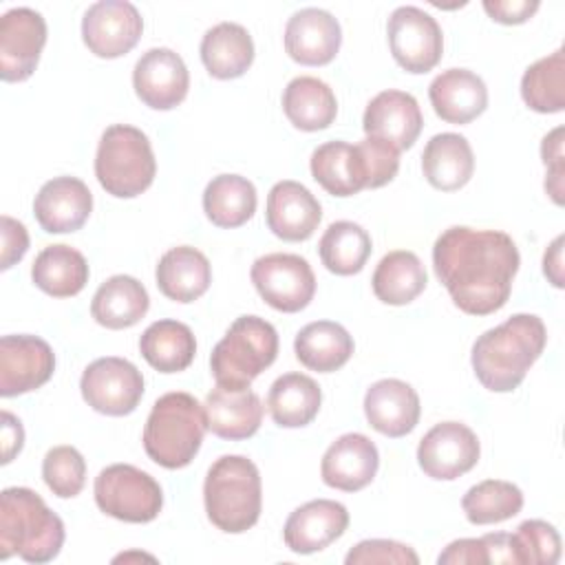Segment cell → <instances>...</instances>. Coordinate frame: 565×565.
<instances>
[{"instance_id": "6da1fadb", "label": "cell", "mask_w": 565, "mask_h": 565, "mask_svg": "<svg viewBox=\"0 0 565 565\" xmlns=\"http://www.w3.org/2000/svg\"><path fill=\"white\" fill-rule=\"evenodd\" d=\"M521 256L499 230L452 225L433 245V267L452 302L468 316L499 311L512 291Z\"/></svg>"}, {"instance_id": "7a4b0ae2", "label": "cell", "mask_w": 565, "mask_h": 565, "mask_svg": "<svg viewBox=\"0 0 565 565\" xmlns=\"http://www.w3.org/2000/svg\"><path fill=\"white\" fill-rule=\"evenodd\" d=\"M547 342L545 324L534 313H514L494 329L483 331L472 344V369L483 388L514 391L541 358Z\"/></svg>"}, {"instance_id": "3957f363", "label": "cell", "mask_w": 565, "mask_h": 565, "mask_svg": "<svg viewBox=\"0 0 565 565\" xmlns=\"http://www.w3.org/2000/svg\"><path fill=\"white\" fill-rule=\"evenodd\" d=\"M62 519L29 488L0 494V558L18 554L26 563H49L64 545Z\"/></svg>"}, {"instance_id": "277c9868", "label": "cell", "mask_w": 565, "mask_h": 565, "mask_svg": "<svg viewBox=\"0 0 565 565\" xmlns=\"http://www.w3.org/2000/svg\"><path fill=\"white\" fill-rule=\"evenodd\" d=\"M207 519L221 532L241 534L256 525L263 508V486L256 463L243 455L218 457L203 483Z\"/></svg>"}, {"instance_id": "5b68a950", "label": "cell", "mask_w": 565, "mask_h": 565, "mask_svg": "<svg viewBox=\"0 0 565 565\" xmlns=\"http://www.w3.org/2000/svg\"><path fill=\"white\" fill-rule=\"evenodd\" d=\"M205 430L203 404L190 393L172 391L152 404L143 426V450L161 468H185L196 457Z\"/></svg>"}, {"instance_id": "8992f818", "label": "cell", "mask_w": 565, "mask_h": 565, "mask_svg": "<svg viewBox=\"0 0 565 565\" xmlns=\"http://www.w3.org/2000/svg\"><path fill=\"white\" fill-rule=\"evenodd\" d=\"M278 333L271 322L258 316L236 318L210 355V371L218 386L243 391L274 364Z\"/></svg>"}, {"instance_id": "52a82bcc", "label": "cell", "mask_w": 565, "mask_h": 565, "mask_svg": "<svg viewBox=\"0 0 565 565\" xmlns=\"http://www.w3.org/2000/svg\"><path fill=\"white\" fill-rule=\"evenodd\" d=\"M157 174V161L146 132L128 124H113L102 132L95 154L99 185L117 196L132 199L146 192Z\"/></svg>"}, {"instance_id": "ba28073f", "label": "cell", "mask_w": 565, "mask_h": 565, "mask_svg": "<svg viewBox=\"0 0 565 565\" xmlns=\"http://www.w3.org/2000/svg\"><path fill=\"white\" fill-rule=\"evenodd\" d=\"M97 508L126 523H148L163 508V490L148 472L130 463L106 466L95 477Z\"/></svg>"}, {"instance_id": "9c48e42d", "label": "cell", "mask_w": 565, "mask_h": 565, "mask_svg": "<svg viewBox=\"0 0 565 565\" xmlns=\"http://www.w3.org/2000/svg\"><path fill=\"white\" fill-rule=\"evenodd\" d=\"M249 276L260 298L282 313L305 309L316 294L313 269L298 254H265L254 260Z\"/></svg>"}, {"instance_id": "30bf717a", "label": "cell", "mask_w": 565, "mask_h": 565, "mask_svg": "<svg viewBox=\"0 0 565 565\" xmlns=\"http://www.w3.org/2000/svg\"><path fill=\"white\" fill-rule=\"evenodd\" d=\"M79 391L93 411L110 417H124L132 413L143 397V375L124 358H97L84 369Z\"/></svg>"}, {"instance_id": "8fae6325", "label": "cell", "mask_w": 565, "mask_h": 565, "mask_svg": "<svg viewBox=\"0 0 565 565\" xmlns=\"http://www.w3.org/2000/svg\"><path fill=\"white\" fill-rule=\"evenodd\" d=\"M393 60L408 73L433 71L444 53V35L437 20L419 7H397L386 24Z\"/></svg>"}, {"instance_id": "7c38bea8", "label": "cell", "mask_w": 565, "mask_h": 565, "mask_svg": "<svg viewBox=\"0 0 565 565\" xmlns=\"http://www.w3.org/2000/svg\"><path fill=\"white\" fill-rule=\"evenodd\" d=\"M143 31L137 7L128 0H99L82 18V40L88 51L104 60L130 53Z\"/></svg>"}, {"instance_id": "4fadbf2b", "label": "cell", "mask_w": 565, "mask_h": 565, "mask_svg": "<svg viewBox=\"0 0 565 565\" xmlns=\"http://www.w3.org/2000/svg\"><path fill=\"white\" fill-rule=\"evenodd\" d=\"M481 446L477 435L461 422L435 424L417 446V463L426 477L452 481L479 461Z\"/></svg>"}, {"instance_id": "5bb4252c", "label": "cell", "mask_w": 565, "mask_h": 565, "mask_svg": "<svg viewBox=\"0 0 565 565\" xmlns=\"http://www.w3.org/2000/svg\"><path fill=\"white\" fill-rule=\"evenodd\" d=\"M46 44V22L29 7H15L0 18V77L24 82L33 75Z\"/></svg>"}, {"instance_id": "9a60e30c", "label": "cell", "mask_w": 565, "mask_h": 565, "mask_svg": "<svg viewBox=\"0 0 565 565\" xmlns=\"http://www.w3.org/2000/svg\"><path fill=\"white\" fill-rule=\"evenodd\" d=\"M55 371V353L46 340L29 333L0 340V395L15 397L40 388Z\"/></svg>"}, {"instance_id": "2e32d148", "label": "cell", "mask_w": 565, "mask_h": 565, "mask_svg": "<svg viewBox=\"0 0 565 565\" xmlns=\"http://www.w3.org/2000/svg\"><path fill=\"white\" fill-rule=\"evenodd\" d=\"M132 86L137 97L154 110L177 108L190 88V73L179 53L166 46L148 49L135 64Z\"/></svg>"}, {"instance_id": "e0dca14e", "label": "cell", "mask_w": 565, "mask_h": 565, "mask_svg": "<svg viewBox=\"0 0 565 565\" xmlns=\"http://www.w3.org/2000/svg\"><path fill=\"white\" fill-rule=\"evenodd\" d=\"M340 44V22L324 9L307 7L287 20L285 51L298 64L324 66L338 55Z\"/></svg>"}, {"instance_id": "ac0fdd59", "label": "cell", "mask_w": 565, "mask_h": 565, "mask_svg": "<svg viewBox=\"0 0 565 565\" xmlns=\"http://www.w3.org/2000/svg\"><path fill=\"white\" fill-rule=\"evenodd\" d=\"M93 212V194L77 177H55L46 181L33 201V214L49 234L77 232Z\"/></svg>"}, {"instance_id": "d6986e66", "label": "cell", "mask_w": 565, "mask_h": 565, "mask_svg": "<svg viewBox=\"0 0 565 565\" xmlns=\"http://www.w3.org/2000/svg\"><path fill=\"white\" fill-rule=\"evenodd\" d=\"M424 126V117L417 99L404 90H382L377 93L364 110L362 128L366 137H380L393 143L397 150H408Z\"/></svg>"}, {"instance_id": "ffe728a7", "label": "cell", "mask_w": 565, "mask_h": 565, "mask_svg": "<svg viewBox=\"0 0 565 565\" xmlns=\"http://www.w3.org/2000/svg\"><path fill=\"white\" fill-rule=\"evenodd\" d=\"M377 468V446L362 433H347L327 448L320 463V475L329 488L358 492L375 479Z\"/></svg>"}, {"instance_id": "44dd1931", "label": "cell", "mask_w": 565, "mask_h": 565, "mask_svg": "<svg viewBox=\"0 0 565 565\" xmlns=\"http://www.w3.org/2000/svg\"><path fill=\"white\" fill-rule=\"evenodd\" d=\"M349 527V512L331 499H316L296 508L282 527L285 545L294 554H313L329 547Z\"/></svg>"}, {"instance_id": "7402d4cb", "label": "cell", "mask_w": 565, "mask_h": 565, "mask_svg": "<svg viewBox=\"0 0 565 565\" xmlns=\"http://www.w3.org/2000/svg\"><path fill=\"white\" fill-rule=\"evenodd\" d=\"M265 216L274 236L298 243L316 232L322 218V207L302 183L287 179L269 190Z\"/></svg>"}, {"instance_id": "603a6c76", "label": "cell", "mask_w": 565, "mask_h": 565, "mask_svg": "<svg viewBox=\"0 0 565 565\" xmlns=\"http://www.w3.org/2000/svg\"><path fill=\"white\" fill-rule=\"evenodd\" d=\"M419 395L417 391L397 377L377 380L366 388L364 415L371 428L386 437H404L419 422Z\"/></svg>"}, {"instance_id": "cb8c5ba5", "label": "cell", "mask_w": 565, "mask_h": 565, "mask_svg": "<svg viewBox=\"0 0 565 565\" xmlns=\"http://www.w3.org/2000/svg\"><path fill=\"white\" fill-rule=\"evenodd\" d=\"M203 415L210 433L221 439L238 441L256 435L260 428L263 404L252 388L232 391L216 384L203 402Z\"/></svg>"}, {"instance_id": "d4e9b609", "label": "cell", "mask_w": 565, "mask_h": 565, "mask_svg": "<svg viewBox=\"0 0 565 565\" xmlns=\"http://www.w3.org/2000/svg\"><path fill=\"white\" fill-rule=\"evenodd\" d=\"M433 110L448 124H470L488 106L486 82L468 68L441 71L428 86Z\"/></svg>"}, {"instance_id": "484cf974", "label": "cell", "mask_w": 565, "mask_h": 565, "mask_svg": "<svg viewBox=\"0 0 565 565\" xmlns=\"http://www.w3.org/2000/svg\"><path fill=\"white\" fill-rule=\"evenodd\" d=\"M157 287L174 302H194L212 282V265L203 252L190 245L168 249L157 263Z\"/></svg>"}, {"instance_id": "4316f807", "label": "cell", "mask_w": 565, "mask_h": 565, "mask_svg": "<svg viewBox=\"0 0 565 565\" xmlns=\"http://www.w3.org/2000/svg\"><path fill=\"white\" fill-rule=\"evenodd\" d=\"M422 170L435 190L455 192L463 188L475 172V154L468 139L457 132L430 137L422 152Z\"/></svg>"}, {"instance_id": "83f0119b", "label": "cell", "mask_w": 565, "mask_h": 565, "mask_svg": "<svg viewBox=\"0 0 565 565\" xmlns=\"http://www.w3.org/2000/svg\"><path fill=\"white\" fill-rule=\"evenodd\" d=\"M150 307L146 287L126 274L110 276L93 296L90 316L97 324L106 329H128L135 327Z\"/></svg>"}, {"instance_id": "f1b7e54d", "label": "cell", "mask_w": 565, "mask_h": 565, "mask_svg": "<svg viewBox=\"0 0 565 565\" xmlns=\"http://www.w3.org/2000/svg\"><path fill=\"white\" fill-rule=\"evenodd\" d=\"M201 60L212 77L236 79L254 62L252 35L236 22H218L201 40Z\"/></svg>"}, {"instance_id": "f546056e", "label": "cell", "mask_w": 565, "mask_h": 565, "mask_svg": "<svg viewBox=\"0 0 565 565\" xmlns=\"http://www.w3.org/2000/svg\"><path fill=\"white\" fill-rule=\"evenodd\" d=\"M294 351L309 371L333 373L353 355V338L333 320H316L298 331Z\"/></svg>"}, {"instance_id": "4dcf8cb0", "label": "cell", "mask_w": 565, "mask_h": 565, "mask_svg": "<svg viewBox=\"0 0 565 565\" xmlns=\"http://www.w3.org/2000/svg\"><path fill=\"white\" fill-rule=\"evenodd\" d=\"M282 110L298 130L316 132L333 124L338 102L327 82L311 75H300L285 86Z\"/></svg>"}, {"instance_id": "1f68e13d", "label": "cell", "mask_w": 565, "mask_h": 565, "mask_svg": "<svg viewBox=\"0 0 565 565\" xmlns=\"http://www.w3.org/2000/svg\"><path fill=\"white\" fill-rule=\"evenodd\" d=\"M311 177L333 196H353L366 188L362 157L358 146L347 141H327L311 152Z\"/></svg>"}, {"instance_id": "d6a6232c", "label": "cell", "mask_w": 565, "mask_h": 565, "mask_svg": "<svg viewBox=\"0 0 565 565\" xmlns=\"http://www.w3.org/2000/svg\"><path fill=\"white\" fill-rule=\"evenodd\" d=\"M31 278L44 294L53 298H71L86 287L88 263L84 254L71 245H49L35 256Z\"/></svg>"}, {"instance_id": "836d02e7", "label": "cell", "mask_w": 565, "mask_h": 565, "mask_svg": "<svg viewBox=\"0 0 565 565\" xmlns=\"http://www.w3.org/2000/svg\"><path fill=\"white\" fill-rule=\"evenodd\" d=\"M322 404L318 382L305 373H285L274 380L267 393L271 419L282 428H300L313 422Z\"/></svg>"}, {"instance_id": "e575fe53", "label": "cell", "mask_w": 565, "mask_h": 565, "mask_svg": "<svg viewBox=\"0 0 565 565\" xmlns=\"http://www.w3.org/2000/svg\"><path fill=\"white\" fill-rule=\"evenodd\" d=\"M143 360L159 373L185 371L196 353V340L188 324L179 320H157L139 338Z\"/></svg>"}, {"instance_id": "d590c367", "label": "cell", "mask_w": 565, "mask_h": 565, "mask_svg": "<svg viewBox=\"0 0 565 565\" xmlns=\"http://www.w3.org/2000/svg\"><path fill=\"white\" fill-rule=\"evenodd\" d=\"M256 188L241 174H218L203 190V212L216 227H241L256 212Z\"/></svg>"}, {"instance_id": "8d00e7d4", "label": "cell", "mask_w": 565, "mask_h": 565, "mask_svg": "<svg viewBox=\"0 0 565 565\" xmlns=\"http://www.w3.org/2000/svg\"><path fill=\"white\" fill-rule=\"evenodd\" d=\"M373 294L384 305H408L426 287V269L417 254L408 249H395L382 256L373 278Z\"/></svg>"}, {"instance_id": "74e56055", "label": "cell", "mask_w": 565, "mask_h": 565, "mask_svg": "<svg viewBox=\"0 0 565 565\" xmlns=\"http://www.w3.org/2000/svg\"><path fill=\"white\" fill-rule=\"evenodd\" d=\"M371 249L369 232L353 221L331 223L318 243L322 265L338 276H353L362 271Z\"/></svg>"}, {"instance_id": "f35d334b", "label": "cell", "mask_w": 565, "mask_h": 565, "mask_svg": "<svg viewBox=\"0 0 565 565\" xmlns=\"http://www.w3.org/2000/svg\"><path fill=\"white\" fill-rule=\"evenodd\" d=\"M521 97L536 113H561L565 108V53L556 49L530 64L521 77Z\"/></svg>"}, {"instance_id": "ab89813d", "label": "cell", "mask_w": 565, "mask_h": 565, "mask_svg": "<svg viewBox=\"0 0 565 565\" xmlns=\"http://www.w3.org/2000/svg\"><path fill=\"white\" fill-rule=\"evenodd\" d=\"M466 519L475 525L501 523L516 516L523 508V492L519 486L503 479H486L472 488L461 499Z\"/></svg>"}, {"instance_id": "60d3db41", "label": "cell", "mask_w": 565, "mask_h": 565, "mask_svg": "<svg viewBox=\"0 0 565 565\" xmlns=\"http://www.w3.org/2000/svg\"><path fill=\"white\" fill-rule=\"evenodd\" d=\"M42 477L55 497L73 499L86 483V461L77 448L55 446L44 455Z\"/></svg>"}, {"instance_id": "b9f144b4", "label": "cell", "mask_w": 565, "mask_h": 565, "mask_svg": "<svg viewBox=\"0 0 565 565\" xmlns=\"http://www.w3.org/2000/svg\"><path fill=\"white\" fill-rule=\"evenodd\" d=\"M519 565H554L561 558V536L556 527L541 519L523 521L512 534Z\"/></svg>"}, {"instance_id": "7bdbcfd3", "label": "cell", "mask_w": 565, "mask_h": 565, "mask_svg": "<svg viewBox=\"0 0 565 565\" xmlns=\"http://www.w3.org/2000/svg\"><path fill=\"white\" fill-rule=\"evenodd\" d=\"M358 152L362 157L366 188L375 190L395 179L399 170V150L393 143L380 137H364L358 143Z\"/></svg>"}, {"instance_id": "ee69618b", "label": "cell", "mask_w": 565, "mask_h": 565, "mask_svg": "<svg viewBox=\"0 0 565 565\" xmlns=\"http://www.w3.org/2000/svg\"><path fill=\"white\" fill-rule=\"evenodd\" d=\"M347 565H417L419 556L413 547L391 539H366L349 550L344 556Z\"/></svg>"}, {"instance_id": "f6af8a7d", "label": "cell", "mask_w": 565, "mask_h": 565, "mask_svg": "<svg viewBox=\"0 0 565 565\" xmlns=\"http://www.w3.org/2000/svg\"><path fill=\"white\" fill-rule=\"evenodd\" d=\"M541 157L547 168L545 177V192L552 196L556 205H563V177H565V161H563V126L554 128L543 137Z\"/></svg>"}, {"instance_id": "bcb514c9", "label": "cell", "mask_w": 565, "mask_h": 565, "mask_svg": "<svg viewBox=\"0 0 565 565\" xmlns=\"http://www.w3.org/2000/svg\"><path fill=\"white\" fill-rule=\"evenodd\" d=\"M0 234H2V254H0V269H9L13 267L18 260H22V256L29 249V232L26 227L11 218V216H2L0 218Z\"/></svg>"}, {"instance_id": "7dc6e473", "label": "cell", "mask_w": 565, "mask_h": 565, "mask_svg": "<svg viewBox=\"0 0 565 565\" xmlns=\"http://www.w3.org/2000/svg\"><path fill=\"white\" fill-rule=\"evenodd\" d=\"M439 565H486L488 550L483 536L479 539H457L446 545V550L437 556Z\"/></svg>"}, {"instance_id": "c3c4849f", "label": "cell", "mask_w": 565, "mask_h": 565, "mask_svg": "<svg viewBox=\"0 0 565 565\" xmlns=\"http://www.w3.org/2000/svg\"><path fill=\"white\" fill-rule=\"evenodd\" d=\"M483 9L494 22L523 24L536 13L539 0H483Z\"/></svg>"}, {"instance_id": "681fc988", "label": "cell", "mask_w": 565, "mask_h": 565, "mask_svg": "<svg viewBox=\"0 0 565 565\" xmlns=\"http://www.w3.org/2000/svg\"><path fill=\"white\" fill-rule=\"evenodd\" d=\"M0 426H2V463H9L24 446V428H22V422L9 413V411H2L0 415Z\"/></svg>"}, {"instance_id": "f907efd6", "label": "cell", "mask_w": 565, "mask_h": 565, "mask_svg": "<svg viewBox=\"0 0 565 565\" xmlns=\"http://www.w3.org/2000/svg\"><path fill=\"white\" fill-rule=\"evenodd\" d=\"M486 550H488V563H514L519 565L516 558V550L512 543V534L508 532H494V534H486Z\"/></svg>"}, {"instance_id": "816d5d0a", "label": "cell", "mask_w": 565, "mask_h": 565, "mask_svg": "<svg viewBox=\"0 0 565 565\" xmlns=\"http://www.w3.org/2000/svg\"><path fill=\"white\" fill-rule=\"evenodd\" d=\"M543 274L554 287H563V236H556L543 254Z\"/></svg>"}]
</instances>
